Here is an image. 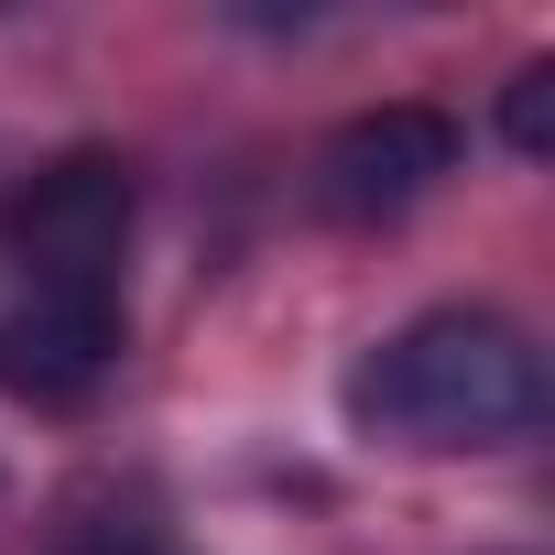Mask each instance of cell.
Segmentation results:
<instances>
[{"instance_id":"obj_1","label":"cell","mask_w":555,"mask_h":555,"mask_svg":"<svg viewBox=\"0 0 555 555\" xmlns=\"http://www.w3.org/2000/svg\"><path fill=\"white\" fill-rule=\"evenodd\" d=\"M533 414H544V360L490 306H425L349 371V425L382 447H425V457L512 447L533 436Z\"/></svg>"},{"instance_id":"obj_2","label":"cell","mask_w":555,"mask_h":555,"mask_svg":"<svg viewBox=\"0 0 555 555\" xmlns=\"http://www.w3.org/2000/svg\"><path fill=\"white\" fill-rule=\"evenodd\" d=\"M142 185L120 153H55L12 207H0V261L23 272V295H120Z\"/></svg>"},{"instance_id":"obj_3","label":"cell","mask_w":555,"mask_h":555,"mask_svg":"<svg viewBox=\"0 0 555 555\" xmlns=\"http://www.w3.org/2000/svg\"><path fill=\"white\" fill-rule=\"evenodd\" d=\"M457 153H468V142H457L447 109H425V99H382V109H360V120L327 131V153H317V207L349 218V229H382V218L425 207V196L457 175Z\"/></svg>"},{"instance_id":"obj_4","label":"cell","mask_w":555,"mask_h":555,"mask_svg":"<svg viewBox=\"0 0 555 555\" xmlns=\"http://www.w3.org/2000/svg\"><path fill=\"white\" fill-rule=\"evenodd\" d=\"M120 295H12L0 306V392L34 414H77L120 371Z\"/></svg>"},{"instance_id":"obj_5","label":"cell","mask_w":555,"mask_h":555,"mask_svg":"<svg viewBox=\"0 0 555 555\" xmlns=\"http://www.w3.org/2000/svg\"><path fill=\"white\" fill-rule=\"evenodd\" d=\"M44 555H164V522L131 501H88V512H66V533Z\"/></svg>"},{"instance_id":"obj_6","label":"cell","mask_w":555,"mask_h":555,"mask_svg":"<svg viewBox=\"0 0 555 555\" xmlns=\"http://www.w3.org/2000/svg\"><path fill=\"white\" fill-rule=\"evenodd\" d=\"M501 131H512V153H544V142H555V66H544V55L501 88Z\"/></svg>"}]
</instances>
